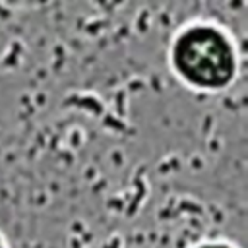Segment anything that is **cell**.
<instances>
[{
  "mask_svg": "<svg viewBox=\"0 0 248 248\" xmlns=\"http://www.w3.org/2000/svg\"><path fill=\"white\" fill-rule=\"evenodd\" d=\"M167 66L170 76L194 93H225L240 76L238 43L217 19L192 17L172 31Z\"/></svg>",
  "mask_w": 248,
  "mask_h": 248,
  "instance_id": "cell-1",
  "label": "cell"
},
{
  "mask_svg": "<svg viewBox=\"0 0 248 248\" xmlns=\"http://www.w3.org/2000/svg\"><path fill=\"white\" fill-rule=\"evenodd\" d=\"M188 248H240V246L227 238H209V240H200Z\"/></svg>",
  "mask_w": 248,
  "mask_h": 248,
  "instance_id": "cell-2",
  "label": "cell"
},
{
  "mask_svg": "<svg viewBox=\"0 0 248 248\" xmlns=\"http://www.w3.org/2000/svg\"><path fill=\"white\" fill-rule=\"evenodd\" d=\"M0 248H12V246H10L8 236L4 234V231H2V229H0Z\"/></svg>",
  "mask_w": 248,
  "mask_h": 248,
  "instance_id": "cell-3",
  "label": "cell"
}]
</instances>
